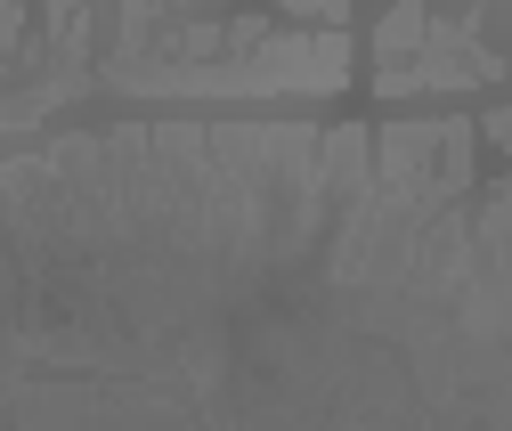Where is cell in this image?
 Wrapping results in <instances>:
<instances>
[{
    "mask_svg": "<svg viewBox=\"0 0 512 431\" xmlns=\"http://www.w3.org/2000/svg\"><path fill=\"white\" fill-rule=\"evenodd\" d=\"M0 423L9 431H196L179 399L139 383H33L0 375Z\"/></svg>",
    "mask_w": 512,
    "mask_h": 431,
    "instance_id": "cell-1",
    "label": "cell"
},
{
    "mask_svg": "<svg viewBox=\"0 0 512 431\" xmlns=\"http://www.w3.org/2000/svg\"><path fill=\"white\" fill-rule=\"evenodd\" d=\"M439 131H447V122H391V131H382V179H374V196H399V204L447 212V204H431V163H439Z\"/></svg>",
    "mask_w": 512,
    "mask_h": 431,
    "instance_id": "cell-2",
    "label": "cell"
},
{
    "mask_svg": "<svg viewBox=\"0 0 512 431\" xmlns=\"http://www.w3.org/2000/svg\"><path fill=\"white\" fill-rule=\"evenodd\" d=\"M423 33H431V9H423V0H399V9L382 17V57H407V49H423Z\"/></svg>",
    "mask_w": 512,
    "mask_h": 431,
    "instance_id": "cell-3",
    "label": "cell"
},
{
    "mask_svg": "<svg viewBox=\"0 0 512 431\" xmlns=\"http://www.w3.org/2000/svg\"><path fill=\"white\" fill-rule=\"evenodd\" d=\"M17 33H25V0H0V74H17Z\"/></svg>",
    "mask_w": 512,
    "mask_h": 431,
    "instance_id": "cell-4",
    "label": "cell"
},
{
    "mask_svg": "<svg viewBox=\"0 0 512 431\" xmlns=\"http://www.w3.org/2000/svg\"><path fill=\"white\" fill-rule=\"evenodd\" d=\"M285 17H326V33H342V17H350V0H277Z\"/></svg>",
    "mask_w": 512,
    "mask_h": 431,
    "instance_id": "cell-5",
    "label": "cell"
},
{
    "mask_svg": "<svg viewBox=\"0 0 512 431\" xmlns=\"http://www.w3.org/2000/svg\"><path fill=\"white\" fill-rule=\"evenodd\" d=\"M472 131H480L488 147H504V139H512V114H480V122H472Z\"/></svg>",
    "mask_w": 512,
    "mask_h": 431,
    "instance_id": "cell-6",
    "label": "cell"
}]
</instances>
